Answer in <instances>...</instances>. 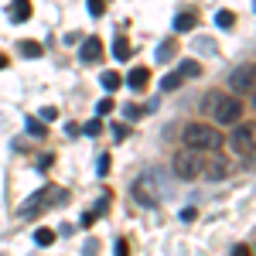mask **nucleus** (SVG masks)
<instances>
[{
  "label": "nucleus",
  "instance_id": "22",
  "mask_svg": "<svg viewBox=\"0 0 256 256\" xmlns=\"http://www.w3.org/2000/svg\"><path fill=\"white\" fill-rule=\"evenodd\" d=\"M232 24H236L232 10H216V28H232Z\"/></svg>",
  "mask_w": 256,
  "mask_h": 256
},
{
  "label": "nucleus",
  "instance_id": "18",
  "mask_svg": "<svg viewBox=\"0 0 256 256\" xmlns=\"http://www.w3.org/2000/svg\"><path fill=\"white\" fill-rule=\"evenodd\" d=\"M24 126H28V134H31V137H44V134H48V126H44L38 116H28V120H24Z\"/></svg>",
  "mask_w": 256,
  "mask_h": 256
},
{
  "label": "nucleus",
  "instance_id": "3",
  "mask_svg": "<svg viewBox=\"0 0 256 256\" xmlns=\"http://www.w3.org/2000/svg\"><path fill=\"white\" fill-rule=\"evenodd\" d=\"M130 195H134V202H137V205L154 208V205L160 202V195H158V178H154V174H140L137 181H134V188H130Z\"/></svg>",
  "mask_w": 256,
  "mask_h": 256
},
{
  "label": "nucleus",
  "instance_id": "10",
  "mask_svg": "<svg viewBox=\"0 0 256 256\" xmlns=\"http://www.w3.org/2000/svg\"><path fill=\"white\" fill-rule=\"evenodd\" d=\"M34 14V7H31V0H10V7H7V18L14 20V24H24V20Z\"/></svg>",
  "mask_w": 256,
  "mask_h": 256
},
{
  "label": "nucleus",
  "instance_id": "17",
  "mask_svg": "<svg viewBox=\"0 0 256 256\" xmlns=\"http://www.w3.org/2000/svg\"><path fill=\"white\" fill-rule=\"evenodd\" d=\"M18 52L24 55V58H41L44 55V48H41V41H20Z\"/></svg>",
  "mask_w": 256,
  "mask_h": 256
},
{
  "label": "nucleus",
  "instance_id": "33",
  "mask_svg": "<svg viewBox=\"0 0 256 256\" xmlns=\"http://www.w3.org/2000/svg\"><path fill=\"white\" fill-rule=\"evenodd\" d=\"M99 253V242L96 239H89V242H86V256H96Z\"/></svg>",
  "mask_w": 256,
  "mask_h": 256
},
{
  "label": "nucleus",
  "instance_id": "7",
  "mask_svg": "<svg viewBox=\"0 0 256 256\" xmlns=\"http://www.w3.org/2000/svg\"><path fill=\"white\" fill-rule=\"evenodd\" d=\"M52 192H55V188H41V192H34V195L20 205V218H34L38 212H44V208L55 202V195H52Z\"/></svg>",
  "mask_w": 256,
  "mask_h": 256
},
{
  "label": "nucleus",
  "instance_id": "26",
  "mask_svg": "<svg viewBox=\"0 0 256 256\" xmlns=\"http://www.w3.org/2000/svg\"><path fill=\"white\" fill-rule=\"evenodd\" d=\"M106 4H110V0H89L86 7H89V14H92V18H102V14H106Z\"/></svg>",
  "mask_w": 256,
  "mask_h": 256
},
{
  "label": "nucleus",
  "instance_id": "16",
  "mask_svg": "<svg viewBox=\"0 0 256 256\" xmlns=\"http://www.w3.org/2000/svg\"><path fill=\"white\" fill-rule=\"evenodd\" d=\"M55 239H58V232H55V229H48V226L34 229V246H55Z\"/></svg>",
  "mask_w": 256,
  "mask_h": 256
},
{
  "label": "nucleus",
  "instance_id": "20",
  "mask_svg": "<svg viewBox=\"0 0 256 256\" xmlns=\"http://www.w3.org/2000/svg\"><path fill=\"white\" fill-rule=\"evenodd\" d=\"M178 72H181V76H184V79H188V76H192V79H195V76H202V62H181V68H178Z\"/></svg>",
  "mask_w": 256,
  "mask_h": 256
},
{
  "label": "nucleus",
  "instance_id": "9",
  "mask_svg": "<svg viewBox=\"0 0 256 256\" xmlns=\"http://www.w3.org/2000/svg\"><path fill=\"white\" fill-rule=\"evenodd\" d=\"M123 82H126L134 92H144L147 82H150V68H147V65H137V68H130V76H126Z\"/></svg>",
  "mask_w": 256,
  "mask_h": 256
},
{
  "label": "nucleus",
  "instance_id": "8",
  "mask_svg": "<svg viewBox=\"0 0 256 256\" xmlns=\"http://www.w3.org/2000/svg\"><path fill=\"white\" fill-rule=\"evenodd\" d=\"M229 160L226 158H218V154H212L208 160H202V174L198 178H208V181H222V178H229Z\"/></svg>",
  "mask_w": 256,
  "mask_h": 256
},
{
  "label": "nucleus",
  "instance_id": "11",
  "mask_svg": "<svg viewBox=\"0 0 256 256\" xmlns=\"http://www.w3.org/2000/svg\"><path fill=\"white\" fill-rule=\"evenodd\" d=\"M79 55H82V62H89V65L99 62V58H102V41H99V38H86V41H82V52H79Z\"/></svg>",
  "mask_w": 256,
  "mask_h": 256
},
{
  "label": "nucleus",
  "instance_id": "21",
  "mask_svg": "<svg viewBox=\"0 0 256 256\" xmlns=\"http://www.w3.org/2000/svg\"><path fill=\"white\" fill-rule=\"evenodd\" d=\"M144 113H147V110H144V106H137V102H126V106H123V116L130 120V123H137Z\"/></svg>",
  "mask_w": 256,
  "mask_h": 256
},
{
  "label": "nucleus",
  "instance_id": "27",
  "mask_svg": "<svg viewBox=\"0 0 256 256\" xmlns=\"http://www.w3.org/2000/svg\"><path fill=\"white\" fill-rule=\"evenodd\" d=\"M192 48H195V52H216V41H208V38H195V41H192Z\"/></svg>",
  "mask_w": 256,
  "mask_h": 256
},
{
  "label": "nucleus",
  "instance_id": "19",
  "mask_svg": "<svg viewBox=\"0 0 256 256\" xmlns=\"http://www.w3.org/2000/svg\"><path fill=\"white\" fill-rule=\"evenodd\" d=\"M181 82H184V76H181V72H171V76H164V79H160V89H164V92H174Z\"/></svg>",
  "mask_w": 256,
  "mask_h": 256
},
{
  "label": "nucleus",
  "instance_id": "2",
  "mask_svg": "<svg viewBox=\"0 0 256 256\" xmlns=\"http://www.w3.org/2000/svg\"><path fill=\"white\" fill-rule=\"evenodd\" d=\"M181 140H184V147L195 150V154H216L226 137L218 134V126H212V123H188L184 134H181Z\"/></svg>",
  "mask_w": 256,
  "mask_h": 256
},
{
  "label": "nucleus",
  "instance_id": "14",
  "mask_svg": "<svg viewBox=\"0 0 256 256\" xmlns=\"http://www.w3.org/2000/svg\"><path fill=\"white\" fill-rule=\"evenodd\" d=\"M174 55H178V41L174 38H164L158 44V62H171Z\"/></svg>",
  "mask_w": 256,
  "mask_h": 256
},
{
  "label": "nucleus",
  "instance_id": "5",
  "mask_svg": "<svg viewBox=\"0 0 256 256\" xmlns=\"http://www.w3.org/2000/svg\"><path fill=\"white\" fill-rule=\"evenodd\" d=\"M229 89H232V96H250L253 92V62H246V65H239L236 72L229 76Z\"/></svg>",
  "mask_w": 256,
  "mask_h": 256
},
{
  "label": "nucleus",
  "instance_id": "31",
  "mask_svg": "<svg viewBox=\"0 0 256 256\" xmlns=\"http://www.w3.org/2000/svg\"><path fill=\"white\" fill-rule=\"evenodd\" d=\"M96 171H99V178L110 174V154H102V158H99V168H96Z\"/></svg>",
  "mask_w": 256,
  "mask_h": 256
},
{
  "label": "nucleus",
  "instance_id": "24",
  "mask_svg": "<svg viewBox=\"0 0 256 256\" xmlns=\"http://www.w3.org/2000/svg\"><path fill=\"white\" fill-rule=\"evenodd\" d=\"M113 110H116V106H113V99H110V96H102V99L96 102V116H99V120L106 116V113H113Z\"/></svg>",
  "mask_w": 256,
  "mask_h": 256
},
{
  "label": "nucleus",
  "instance_id": "28",
  "mask_svg": "<svg viewBox=\"0 0 256 256\" xmlns=\"http://www.w3.org/2000/svg\"><path fill=\"white\" fill-rule=\"evenodd\" d=\"M38 120H41V123H55V120H58V110H55V106H44Z\"/></svg>",
  "mask_w": 256,
  "mask_h": 256
},
{
  "label": "nucleus",
  "instance_id": "13",
  "mask_svg": "<svg viewBox=\"0 0 256 256\" xmlns=\"http://www.w3.org/2000/svg\"><path fill=\"white\" fill-rule=\"evenodd\" d=\"M99 86H102V92L110 96V92H116L120 86H123V79H120V72H102V76H99Z\"/></svg>",
  "mask_w": 256,
  "mask_h": 256
},
{
  "label": "nucleus",
  "instance_id": "29",
  "mask_svg": "<svg viewBox=\"0 0 256 256\" xmlns=\"http://www.w3.org/2000/svg\"><path fill=\"white\" fill-rule=\"evenodd\" d=\"M113 137H116V140H126V137H130V126H126V123H116V126H113Z\"/></svg>",
  "mask_w": 256,
  "mask_h": 256
},
{
  "label": "nucleus",
  "instance_id": "6",
  "mask_svg": "<svg viewBox=\"0 0 256 256\" xmlns=\"http://www.w3.org/2000/svg\"><path fill=\"white\" fill-rule=\"evenodd\" d=\"M174 174L184 178V181H195L202 174V158H198L195 150H184V154H178L174 158Z\"/></svg>",
  "mask_w": 256,
  "mask_h": 256
},
{
  "label": "nucleus",
  "instance_id": "15",
  "mask_svg": "<svg viewBox=\"0 0 256 256\" xmlns=\"http://www.w3.org/2000/svg\"><path fill=\"white\" fill-rule=\"evenodd\" d=\"M195 10H184V14H178L174 18V31L178 34H184V31H192V28H195Z\"/></svg>",
  "mask_w": 256,
  "mask_h": 256
},
{
  "label": "nucleus",
  "instance_id": "34",
  "mask_svg": "<svg viewBox=\"0 0 256 256\" xmlns=\"http://www.w3.org/2000/svg\"><path fill=\"white\" fill-rule=\"evenodd\" d=\"M232 256H253V250H250V246L242 242V246H236V250H232Z\"/></svg>",
  "mask_w": 256,
  "mask_h": 256
},
{
  "label": "nucleus",
  "instance_id": "32",
  "mask_svg": "<svg viewBox=\"0 0 256 256\" xmlns=\"http://www.w3.org/2000/svg\"><path fill=\"white\" fill-rule=\"evenodd\" d=\"M79 226H82V229H92V226H96V218L89 216V212H82V218H79Z\"/></svg>",
  "mask_w": 256,
  "mask_h": 256
},
{
  "label": "nucleus",
  "instance_id": "1",
  "mask_svg": "<svg viewBox=\"0 0 256 256\" xmlns=\"http://www.w3.org/2000/svg\"><path fill=\"white\" fill-rule=\"evenodd\" d=\"M202 113L216 120V126H236L239 120H242V99L232 96V92L212 89V92L202 96Z\"/></svg>",
  "mask_w": 256,
  "mask_h": 256
},
{
  "label": "nucleus",
  "instance_id": "25",
  "mask_svg": "<svg viewBox=\"0 0 256 256\" xmlns=\"http://www.w3.org/2000/svg\"><path fill=\"white\" fill-rule=\"evenodd\" d=\"M106 208H110V195H102V198H99L96 205L89 208V216H92V218H99V216H106Z\"/></svg>",
  "mask_w": 256,
  "mask_h": 256
},
{
  "label": "nucleus",
  "instance_id": "35",
  "mask_svg": "<svg viewBox=\"0 0 256 256\" xmlns=\"http://www.w3.org/2000/svg\"><path fill=\"white\" fill-rule=\"evenodd\" d=\"M0 68H7V55H0Z\"/></svg>",
  "mask_w": 256,
  "mask_h": 256
},
{
  "label": "nucleus",
  "instance_id": "23",
  "mask_svg": "<svg viewBox=\"0 0 256 256\" xmlns=\"http://www.w3.org/2000/svg\"><path fill=\"white\" fill-rule=\"evenodd\" d=\"M82 134H86V137H99V134H102V120H89V123H86V126H82Z\"/></svg>",
  "mask_w": 256,
  "mask_h": 256
},
{
  "label": "nucleus",
  "instance_id": "12",
  "mask_svg": "<svg viewBox=\"0 0 256 256\" xmlns=\"http://www.w3.org/2000/svg\"><path fill=\"white\" fill-rule=\"evenodd\" d=\"M113 58H116V62H130V58H134L126 34H116V41H113Z\"/></svg>",
  "mask_w": 256,
  "mask_h": 256
},
{
  "label": "nucleus",
  "instance_id": "4",
  "mask_svg": "<svg viewBox=\"0 0 256 256\" xmlns=\"http://www.w3.org/2000/svg\"><path fill=\"white\" fill-rule=\"evenodd\" d=\"M253 137H256L253 123H242V120H239L232 137H229V147H232L236 154H242V158H253Z\"/></svg>",
  "mask_w": 256,
  "mask_h": 256
},
{
  "label": "nucleus",
  "instance_id": "30",
  "mask_svg": "<svg viewBox=\"0 0 256 256\" xmlns=\"http://www.w3.org/2000/svg\"><path fill=\"white\" fill-rule=\"evenodd\" d=\"M113 256H130V242H126V239H116V250H113Z\"/></svg>",
  "mask_w": 256,
  "mask_h": 256
}]
</instances>
